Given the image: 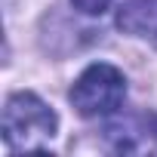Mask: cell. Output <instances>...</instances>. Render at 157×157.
I'll return each instance as SVG.
<instances>
[{
  "label": "cell",
  "mask_w": 157,
  "mask_h": 157,
  "mask_svg": "<svg viewBox=\"0 0 157 157\" xmlns=\"http://www.w3.org/2000/svg\"><path fill=\"white\" fill-rule=\"evenodd\" d=\"M74 10H80L83 16H102L108 6H111V0H71Z\"/></svg>",
  "instance_id": "cell-5"
},
{
  "label": "cell",
  "mask_w": 157,
  "mask_h": 157,
  "mask_svg": "<svg viewBox=\"0 0 157 157\" xmlns=\"http://www.w3.org/2000/svg\"><path fill=\"white\" fill-rule=\"evenodd\" d=\"M105 136L114 151L123 154H145L157 148V120L148 111H132L123 117H114L105 126Z\"/></svg>",
  "instance_id": "cell-3"
},
{
  "label": "cell",
  "mask_w": 157,
  "mask_h": 157,
  "mask_svg": "<svg viewBox=\"0 0 157 157\" xmlns=\"http://www.w3.org/2000/svg\"><path fill=\"white\" fill-rule=\"evenodd\" d=\"M52 108L34 93H13L3 108V142L13 151H46L56 136Z\"/></svg>",
  "instance_id": "cell-1"
},
{
  "label": "cell",
  "mask_w": 157,
  "mask_h": 157,
  "mask_svg": "<svg viewBox=\"0 0 157 157\" xmlns=\"http://www.w3.org/2000/svg\"><path fill=\"white\" fill-rule=\"evenodd\" d=\"M126 99V80L114 65H90L71 86V105L80 117H108Z\"/></svg>",
  "instance_id": "cell-2"
},
{
  "label": "cell",
  "mask_w": 157,
  "mask_h": 157,
  "mask_svg": "<svg viewBox=\"0 0 157 157\" xmlns=\"http://www.w3.org/2000/svg\"><path fill=\"white\" fill-rule=\"evenodd\" d=\"M117 25L120 31L157 46V0H123L117 13Z\"/></svg>",
  "instance_id": "cell-4"
}]
</instances>
